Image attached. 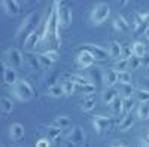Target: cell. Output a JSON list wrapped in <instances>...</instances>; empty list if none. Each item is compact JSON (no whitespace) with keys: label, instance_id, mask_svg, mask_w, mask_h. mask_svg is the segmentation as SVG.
Instances as JSON below:
<instances>
[{"label":"cell","instance_id":"cell-30","mask_svg":"<svg viewBox=\"0 0 149 147\" xmlns=\"http://www.w3.org/2000/svg\"><path fill=\"white\" fill-rule=\"evenodd\" d=\"M46 92H48V95H51L54 98H60V97L64 95V91H63V88H61V85H51Z\"/></svg>","mask_w":149,"mask_h":147},{"label":"cell","instance_id":"cell-21","mask_svg":"<svg viewBox=\"0 0 149 147\" xmlns=\"http://www.w3.org/2000/svg\"><path fill=\"white\" fill-rule=\"evenodd\" d=\"M109 57L110 58H113V59H119L121 58V51H122V46L118 43V42H112L110 43V46H109Z\"/></svg>","mask_w":149,"mask_h":147},{"label":"cell","instance_id":"cell-29","mask_svg":"<svg viewBox=\"0 0 149 147\" xmlns=\"http://www.w3.org/2000/svg\"><path fill=\"white\" fill-rule=\"evenodd\" d=\"M136 100H137L139 103H149V91L145 89V88H139V89H136Z\"/></svg>","mask_w":149,"mask_h":147},{"label":"cell","instance_id":"cell-42","mask_svg":"<svg viewBox=\"0 0 149 147\" xmlns=\"http://www.w3.org/2000/svg\"><path fill=\"white\" fill-rule=\"evenodd\" d=\"M49 146H51V141H49L48 138H40L36 143V147H49Z\"/></svg>","mask_w":149,"mask_h":147},{"label":"cell","instance_id":"cell-32","mask_svg":"<svg viewBox=\"0 0 149 147\" xmlns=\"http://www.w3.org/2000/svg\"><path fill=\"white\" fill-rule=\"evenodd\" d=\"M131 73L130 71H118V82L119 85H131Z\"/></svg>","mask_w":149,"mask_h":147},{"label":"cell","instance_id":"cell-22","mask_svg":"<svg viewBox=\"0 0 149 147\" xmlns=\"http://www.w3.org/2000/svg\"><path fill=\"white\" fill-rule=\"evenodd\" d=\"M45 134H46V138L51 141V140H58L60 138V135H61V128H58V126H48V128H45Z\"/></svg>","mask_w":149,"mask_h":147},{"label":"cell","instance_id":"cell-3","mask_svg":"<svg viewBox=\"0 0 149 147\" xmlns=\"http://www.w3.org/2000/svg\"><path fill=\"white\" fill-rule=\"evenodd\" d=\"M54 8H55V12H57V18H58V22H60V27L61 28H67L72 24V19H73L72 9H70L69 3L64 2V0H55Z\"/></svg>","mask_w":149,"mask_h":147},{"label":"cell","instance_id":"cell-2","mask_svg":"<svg viewBox=\"0 0 149 147\" xmlns=\"http://www.w3.org/2000/svg\"><path fill=\"white\" fill-rule=\"evenodd\" d=\"M37 24H39V14L37 12H31L30 15L24 18V21L21 22V26L17 30V40L21 42V45L26 43V40L34 33Z\"/></svg>","mask_w":149,"mask_h":147},{"label":"cell","instance_id":"cell-35","mask_svg":"<svg viewBox=\"0 0 149 147\" xmlns=\"http://www.w3.org/2000/svg\"><path fill=\"white\" fill-rule=\"evenodd\" d=\"M133 58V46L127 45V46H122V51H121V58L119 59H125L130 61Z\"/></svg>","mask_w":149,"mask_h":147},{"label":"cell","instance_id":"cell-6","mask_svg":"<svg viewBox=\"0 0 149 147\" xmlns=\"http://www.w3.org/2000/svg\"><path fill=\"white\" fill-rule=\"evenodd\" d=\"M79 51H88L95 61H107L110 57H109V51L98 45H94V43H85L79 48Z\"/></svg>","mask_w":149,"mask_h":147},{"label":"cell","instance_id":"cell-4","mask_svg":"<svg viewBox=\"0 0 149 147\" xmlns=\"http://www.w3.org/2000/svg\"><path fill=\"white\" fill-rule=\"evenodd\" d=\"M109 17H110V6L104 2H100L93 6L90 14V22L93 26H102L103 22L107 21Z\"/></svg>","mask_w":149,"mask_h":147},{"label":"cell","instance_id":"cell-13","mask_svg":"<svg viewBox=\"0 0 149 147\" xmlns=\"http://www.w3.org/2000/svg\"><path fill=\"white\" fill-rule=\"evenodd\" d=\"M2 6L9 17H15L21 12V3L17 2V0H3Z\"/></svg>","mask_w":149,"mask_h":147},{"label":"cell","instance_id":"cell-28","mask_svg":"<svg viewBox=\"0 0 149 147\" xmlns=\"http://www.w3.org/2000/svg\"><path fill=\"white\" fill-rule=\"evenodd\" d=\"M118 95H119V94H118V91H116V89H113V88H109V89H106V91L103 92V97H102V98H103V101L109 106V104H110L112 101H113Z\"/></svg>","mask_w":149,"mask_h":147},{"label":"cell","instance_id":"cell-14","mask_svg":"<svg viewBox=\"0 0 149 147\" xmlns=\"http://www.w3.org/2000/svg\"><path fill=\"white\" fill-rule=\"evenodd\" d=\"M102 79H103V83L106 85L107 88H112V86H115V85L118 83V71H116L115 68L106 70V71H103V75H102Z\"/></svg>","mask_w":149,"mask_h":147},{"label":"cell","instance_id":"cell-23","mask_svg":"<svg viewBox=\"0 0 149 147\" xmlns=\"http://www.w3.org/2000/svg\"><path fill=\"white\" fill-rule=\"evenodd\" d=\"M133 57H137L140 59H143L146 57V48L142 42H134L133 43Z\"/></svg>","mask_w":149,"mask_h":147},{"label":"cell","instance_id":"cell-12","mask_svg":"<svg viewBox=\"0 0 149 147\" xmlns=\"http://www.w3.org/2000/svg\"><path fill=\"white\" fill-rule=\"evenodd\" d=\"M3 80L6 85L9 86H14V85L18 83V75H17V70L12 68L10 66H8L6 63H3Z\"/></svg>","mask_w":149,"mask_h":147},{"label":"cell","instance_id":"cell-20","mask_svg":"<svg viewBox=\"0 0 149 147\" xmlns=\"http://www.w3.org/2000/svg\"><path fill=\"white\" fill-rule=\"evenodd\" d=\"M122 103H124V98H122L121 95H118L115 100L109 104L110 112L113 113V115H121V113H122Z\"/></svg>","mask_w":149,"mask_h":147},{"label":"cell","instance_id":"cell-48","mask_svg":"<svg viewBox=\"0 0 149 147\" xmlns=\"http://www.w3.org/2000/svg\"><path fill=\"white\" fill-rule=\"evenodd\" d=\"M146 138H149V131L146 132Z\"/></svg>","mask_w":149,"mask_h":147},{"label":"cell","instance_id":"cell-41","mask_svg":"<svg viewBox=\"0 0 149 147\" xmlns=\"http://www.w3.org/2000/svg\"><path fill=\"white\" fill-rule=\"evenodd\" d=\"M130 67H131L133 70H137V68L143 67V66H142V59L137 58V57H133V58L130 59Z\"/></svg>","mask_w":149,"mask_h":147},{"label":"cell","instance_id":"cell-7","mask_svg":"<svg viewBox=\"0 0 149 147\" xmlns=\"http://www.w3.org/2000/svg\"><path fill=\"white\" fill-rule=\"evenodd\" d=\"M6 64L10 66L12 68H19L22 66V61H24V55L21 52V49L18 48H9L6 49Z\"/></svg>","mask_w":149,"mask_h":147},{"label":"cell","instance_id":"cell-43","mask_svg":"<svg viewBox=\"0 0 149 147\" xmlns=\"http://www.w3.org/2000/svg\"><path fill=\"white\" fill-rule=\"evenodd\" d=\"M140 147H149V138H140V143H139Z\"/></svg>","mask_w":149,"mask_h":147},{"label":"cell","instance_id":"cell-45","mask_svg":"<svg viewBox=\"0 0 149 147\" xmlns=\"http://www.w3.org/2000/svg\"><path fill=\"white\" fill-rule=\"evenodd\" d=\"M110 147H128V146H125V144H122V143H115V144H112Z\"/></svg>","mask_w":149,"mask_h":147},{"label":"cell","instance_id":"cell-40","mask_svg":"<svg viewBox=\"0 0 149 147\" xmlns=\"http://www.w3.org/2000/svg\"><path fill=\"white\" fill-rule=\"evenodd\" d=\"M45 57H48L49 59L52 61V63H55V61H58L60 59V55H58V52L57 51H54V49H48V51H45V52H42Z\"/></svg>","mask_w":149,"mask_h":147},{"label":"cell","instance_id":"cell-37","mask_svg":"<svg viewBox=\"0 0 149 147\" xmlns=\"http://www.w3.org/2000/svg\"><path fill=\"white\" fill-rule=\"evenodd\" d=\"M133 107H134V101H133V98H127V100H124V103H122V113H124V115L131 113Z\"/></svg>","mask_w":149,"mask_h":147},{"label":"cell","instance_id":"cell-10","mask_svg":"<svg viewBox=\"0 0 149 147\" xmlns=\"http://www.w3.org/2000/svg\"><path fill=\"white\" fill-rule=\"evenodd\" d=\"M67 140L72 141L73 144H76L78 147L84 146V143H85V132H84V129L81 126H78V125L73 126L72 131L67 134Z\"/></svg>","mask_w":149,"mask_h":147},{"label":"cell","instance_id":"cell-38","mask_svg":"<svg viewBox=\"0 0 149 147\" xmlns=\"http://www.w3.org/2000/svg\"><path fill=\"white\" fill-rule=\"evenodd\" d=\"M37 58H39V64H40V68H49V67H51V66L54 64L52 61L49 59L48 57H45L43 54H39V55H37Z\"/></svg>","mask_w":149,"mask_h":147},{"label":"cell","instance_id":"cell-47","mask_svg":"<svg viewBox=\"0 0 149 147\" xmlns=\"http://www.w3.org/2000/svg\"><path fill=\"white\" fill-rule=\"evenodd\" d=\"M145 36H146V39H148V40H149V31H148V33H146V34H145Z\"/></svg>","mask_w":149,"mask_h":147},{"label":"cell","instance_id":"cell-16","mask_svg":"<svg viewBox=\"0 0 149 147\" xmlns=\"http://www.w3.org/2000/svg\"><path fill=\"white\" fill-rule=\"evenodd\" d=\"M136 119H137V116L133 115V113L124 115L122 120L119 122V131H121V132H127V131H130V129L133 128V125H134Z\"/></svg>","mask_w":149,"mask_h":147},{"label":"cell","instance_id":"cell-46","mask_svg":"<svg viewBox=\"0 0 149 147\" xmlns=\"http://www.w3.org/2000/svg\"><path fill=\"white\" fill-rule=\"evenodd\" d=\"M64 147H78V146H76V144H73L72 141H67V143L64 144Z\"/></svg>","mask_w":149,"mask_h":147},{"label":"cell","instance_id":"cell-15","mask_svg":"<svg viewBox=\"0 0 149 147\" xmlns=\"http://www.w3.org/2000/svg\"><path fill=\"white\" fill-rule=\"evenodd\" d=\"M40 42H42V34H39L37 31H34L30 37L26 40V43H24L22 46H24V49H26V51L31 52L33 49H36L37 46L40 45Z\"/></svg>","mask_w":149,"mask_h":147},{"label":"cell","instance_id":"cell-39","mask_svg":"<svg viewBox=\"0 0 149 147\" xmlns=\"http://www.w3.org/2000/svg\"><path fill=\"white\" fill-rule=\"evenodd\" d=\"M128 67H130V61H125V59H118L115 63V70L116 71H127Z\"/></svg>","mask_w":149,"mask_h":147},{"label":"cell","instance_id":"cell-17","mask_svg":"<svg viewBox=\"0 0 149 147\" xmlns=\"http://www.w3.org/2000/svg\"><path fill=\"white\" fill-rule=\"evenodd\" d=\"M24 126L21 124H18V122H15V124H12L9 126V137L10 140H14V141H18L24 137Z\"/></svg>","mask_w":149,"mask_h":147},{"label":"cell","instance_id":"cell-25","mask_svg":"<svg viewBox=\"0 0 149 147\" xmlns=\"http://www.w3.org/2000/svg\"><path fill=\"white\" fill-rule=\"evenodd\" d=\"M136 94V89L133 85H121V91H119V95L127 100V98H133V95Z\"/></svg>","mask_w":149,"mask_h":147},{"label":"cell","instance_id":"cell-5","mask_svg":"<svg viewBox=\"0 0 149 147\" xmlns=\"http://www.w3.org/2000/svg\"><path fill=\"white\" fill-rule=\"evenodd\" d=\"M12 94H14V97L17 98V100H19L22 103L31 101L33 97H34L33 86L27 80H18V83L12 86Z\"/></svg>","mask_w":149,"mask_h":147},{"label":"cell","instance_id":"cell-9","mask_svg":"<svg viewBox=\"0 0 149 147\" xmlns=\"http://www.w3.org/2000/svg\"><path fill=\"white\" fill-rule=\"evenodd\" d=\"M91 124H93V128L95 129L97 134H103V131L110 126L112 119H110L109 116L98 115V116H93V117H91Z\"/></svg>","mask_w":149,"mask_h":147},{"label":"cell","instance_id":"cell-27","mask_svg":"<svg viewBox=\"0 0 149 147\" xmlns=\"http://www.w3.org/2000/svg\"><path fill=\"white\" fill-rule=\"evenodd\" d=\"M12 110H14V101L10 100L9 97H2V112H3V115L6 116V115H9Z\"/></svg>","mask_w":149,"mask_h":147},{"label":"cell","instance_id":"cell-34","mask_svg":"<svg viewBox=\"0 0 149 147\" xmlns=\"http://www.w3.org/2000/svg\"><path fill=\"white\" fill-rule=\"evenodd\" d=\"M55 126H58V128H69L70 125H72V120H70V117H67V116H58L57 119H55Z\"/></svg>","mask_w":149,"mask_h":147},{"label":"cell","instance_id":"cell-18","mask_svg":"<svg viewBox=\"0 0 149 147\" xmlns=\"http://www.w3.org/2000/svg\"><path fill=\"white\" fill-rule=\"evenodd\" d=\"M113 27H115V30L116 31H128L130 30V24H128V21L124 18L122 15H118L115 19H113Z\"/></svg>","mask_w":149,"mask_h":147},{"label":"cell","instance_id":"cell-1","mask_svg":"<svg viewBox=\"0 0 149 147\" xmlns=\"http://www.w3.org/2000/svg\"><path fill=\"white\" fill-rule=\"evenodd\" d=\"M60 22H58V18H57V12H55V8L52 5L51 10L48 14V18H46V22H45V28H43V33H42V40H54L57 46L61 45V37H60Z\"/></svg>","mask_w":149,"mask_h":147},{"label":"cell","instance_id":"cell-24","mask_svg":"<svg viewBox=\"0 0 149 147\" xmlns=\"http://www.w3.org/2000/svg\"><path fill=\"white\" fill-rule=\"evenodd\" d=\"M61 88H63V91H64V95H67V97H70V95H73L74 94V91H76V83L74 82H72L70 79H67V80H63V83H61Z\"/></svg>","mask_w":149,"mask_h":147},{"label":"cell","instance_id":"cell-11","mask_svg":"<svg viewBox=\"0 0 149 147\" xmlns=\"http://www.w3.org/2000/svg\"><path fill=\"white\" fill-rule=\"evenodd\" d=\"M94 63H95V59H94V57L88 51H79L78 52L76 64H78L79 68H90Z\"/></svg>","mask_w":149,"mask_h":147},{"label":"cell","instance_id":"cell-8","mask_svg":"<svg viewBox=\"0 0 149 147\" xmlns=\"http://www.w3.org/2000/svg\"><path fill=\"white\" fill-rule=\"evenodd\" d=\"M133 22V30L134 34H146L149 31V12L145 14H136Z\"/></svg>","mask_w":149,"mask_h":147},{"label":"cell","instance_id":"cell-33","mask_svg":"<svg viewBox=\"0 0 149 147\" xmlns=\"http://www.w3.org/2000/svg\"><path fill=\"white\" fill-rule=\"evenodd\" d=\"M67 79H70L72 82L76 83V86H84V85H86V83H91L88 79L81 76V75H70V76H67Z\"/></svg>","mask_w":149,"mask_h":147},{"label":"cell","instance_id":"cell-26","mask_svg":"<svg viewBox=\"0 0 149 147\" xmlns=\"http://www.w3.org/2000/svg\"><path fill=\"white\" fill-rule=\"evenodd\" d=\"M95 104H97V101H95L94 97H86L84 100V103H82V106H81V110L85 112V113H88L93 108H95Z\"/></svg>","mask_w":149,"mask_h":147},{"label":"cell","instance_id":"cell-31","mask_svg":"<svg viewBox=\"0 0 149 147\" xmlns=\"http://www.w3.org/2000/svg\"><path fill=\"white\" fill-rule=\"evenodd\" d=\"M26 61H27V64H29V67L30 68H40V64H39V58H37L34 54H31V52H29V54H26Z\"/></svg>","mask_w":149,"mask_h":147},{"label":"cell","instance_id":"cell-36","mask_svg":"<svg viewBox=\"0 0 149 147\" xmlns=\"http://www.w3.org/2000/svg\"><path fill=\"white\" fill-rule=\"evenodd\" d=\"M81 89V92L84 95H88V97H93V94L95 92V85L94 83H86L84 86H78Z\"/></svg>","mask_w":149,"mask_h":147},{"label":"cell","instance_id":"cell-19","mask_svg":"<svg viewBox=\"0 0 149 147\" xmlns=\"http://www.w3.org/2000/svg\"><path fill=\"white\" fill-rule=\"evenodd\" d=\"M136 116H137V119H140V120H148L149 119V103H140L137 106Z\"/></svg>","mask_w":149,"mask_h":147},{"label":"cell","instance_id":"cell-44","mask_svg":"<svg viewBox=\"0 0 149 147\" xmlns=\"http://www.w3.org/2000/svg\"><path fill=\"white\" fill-rule=\"evenodd\" d=\"M142 88H145V89L149 91V79H146V80L143 82V86H142Z\"/></svg>","mask_w":149,"mask_h":147}]
</instances>
